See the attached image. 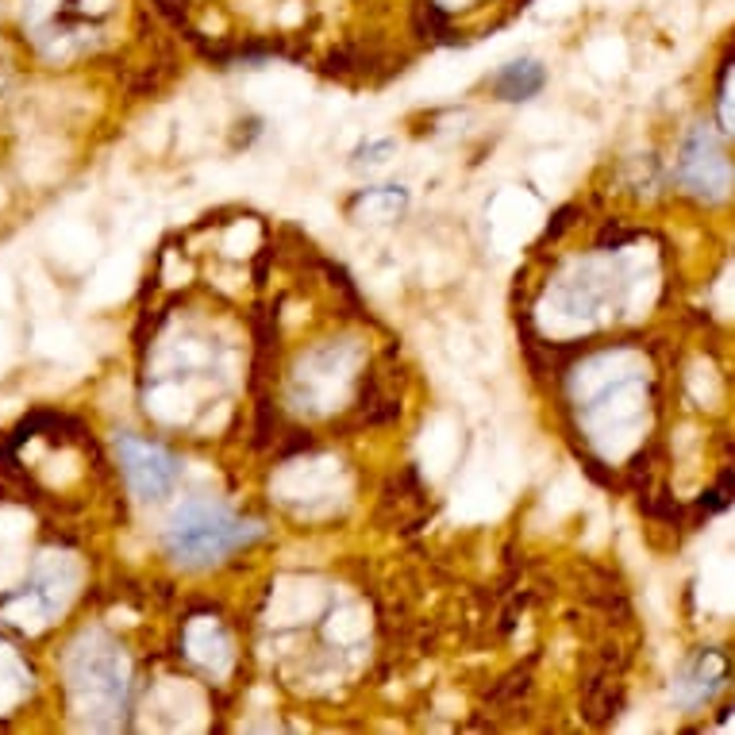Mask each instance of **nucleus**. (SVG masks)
Returning <instances> with one entry per match:
<instances>
[{
  "label": "nucleus",
  "mask_w": 735,
  "mask_h": 735,
  "mask_svg": "<svg viewBox=\"0 0 735 735\" xmlns=\"http://www.w3.org/2000/svg\"><path fill=\"white\" fill-rule=\"evenodd\" d=\"M255 539H262V528L255 520H243L208 501H185L166 524L170 559L189 570L212 567V562L250 547Z\"/></svg>",
  "instance_id": "f257e3e1"
},
{
  "label": "nucleus",
  "mask_w": 735,
  "mask_h": 735,
  "mask_svg": "<svg viewBox=\"0 0 735 735\" xmlns=\"http://www.w3.org/2000/svg\"><path fill=\"white\" fill-rule=\"evenodd\" d=\"M93 651H78L70 663L73 693H85L89 709H124V693H128V674H124V655L104 643L101 635H89Z\"/></svg>",
  "instance_id": "f03ea898"
},
{
  "label": "nucleus",
  "mask_w": 735,
  "mask_h": 735,
  "mask_svg": "<svg viewBox=\"0 0 735 735\" xmlns=\"http://www.w3.org/2000/svg\"><path fill=\"white\" fill-rule=\"evenodd\" d=\"M674 177L686 192L701 200H720L727 189H732V162L720 151L716 136L709 128H693L686 139H681L678 151V166H674Z\"/></svg>",
  "instance_id": "7ed1b4c3"
},
{
  "label": "nucleus",
  "mask_w": 735,
  "mask_h": 735,
  "mask_svg": "<svg viewBox=\"0 0 735 735\" xmlns=\"http://www.w3.org/2000/svg\"><path fill=\"white\" fill-rule=\"evenodd\" d=\"M116 455H120V466L124 474H128L139 501H159V497H166L170 489H174L177 474H182L177 458L170 455L166 447H159V443L151 440H139V435L131 432L116 435Z\"/></svg>",
  "instance_id": "20e7f679"
},
{
  "label": "nucleus",
  "mask_w": 735,
  "mask_h": 735,
  "mask_svg": "<svg viewBox=\"0 0 735 735\" xmlns=\"http://www.w3.org/2000/svg\"><path fill=\"white\" fill-rule=\"evenodd\" d=\"M724 678H727L724 655L701 651V655L674 678V697H678V704H686V709H701V704H709L712 697L724 689Z\"/></svg>",
  "instance_id": "39448f33"
},
{
  "label": "nucleus",
  "mask_w": 735,
  "mask_h": 735,
  "mask_svg": "<svg viewBox=\"0 0 735 735\" xmlns=\"http://www.w3.org/2000/svg\"><path fill=\"white\" fill-rule=\"evenodd\" d=\"M547 85V70L536 62V58H520V62H509L497 70L493 78V93L497 101H532L539 89Z\"/></svg>",
  "instance_id": "423d86ee"
}]
</instances>
